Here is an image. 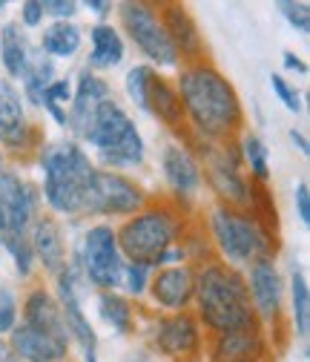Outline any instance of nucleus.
<instances>
[{
    "instance_id": "nucleus-1",
    "label": "nucleus",
    "mask_w": 310,
    "mask_h": 362,
    "mask_svg": "<svg viewBox=\"0 0 310 362\" xmlns=\"http://www.w3.org/2000/svg\"><path fill=\"white\" fill-rule=\"evenodd\" d=\"M175 93L181 98L187 129L201 144H230L244 132V107L236 86L210 61L181 66Z\"/></svg>"
},
{
    "instance_id": "nucleus-2",
    "label": "nucleus",
    "mask_w": 310,
    "mask_h": 362,
    "mask_svg": "<svg viewBox=\"0 0 310 362\" xmlns=\"http://www.w3.org/2000/svg\"><path fill=\"white\" fill-rule=\"evenodd\" d=\"M196 320L210 337L233 334L244 328H258L256 310L250 302L247 279L239 267H230L221 259H210L201 267H196Z\"/></svg>"
},
{
    "instance_id": "nucleus-3",
    "label": "nucleus",
    "mask_w": 310,
    "mask_h": 362,
    "mask_svg": "<svg viewBox=\"0 0 310 362\" xmlns=\"http://www.w3.org/2000/svg\"><path fill=\"white\" fill-rule=\"evenodd\" d=\"M184 210L169 202H150L115 230L124 262L161 267L164 256L184 242Z\"/></svg>"
},
{
    "instance_id": "nucleus-4",
    "label": "nucleus",
    "mask_w": 310,
    "mask_h": 362,
    "mask_svg": "<svg viewBox=\"0 0 310 362\" xmlns=\"http://www.w3.org/2000/svg\"><path fill=\"white\" fill-rule=\"evenodd\" d=\"M40 170H43V199L52 213L78 216L86 181H90L95 164L90 161L75 141H58L40 147Z\"/></svg>"
},
{
    "instance_id": "nucleus-5",
    "label": "nucleus",
    "mask_w": 310,
    "mask_h": 362,
    "mask_svg": "<svg viewBox=\"0 0 310 362\" xmlns=\"http://www.w3.org/2000/svg\"><path fill=\"white\" fill-rule=\"evenodd\" d=\"M210 236L221 262L230 267L253 264L261 256L276 259L279 253V236L264 230L247 210H233L218 204L210 216Z\"/></svg>"
},
{
    "instance_id": "nucleus-6",
    "label": "nucleus",
    "mask_w": 310,
    "mask_h": 362,
    "mask_svg": "<svg viewBox=\"0 0 310 362\" xmlns=\"http://www.w3.org/2000/svg\"><path fill=\"white\" fill-rule=\"evenodd\" d=\"M83 141H90V147L98 153V158L115 173L121 167L144 164V153H147L144 139H141L136 121L129 118V112L115 101V95L101 104L90 132L83 135Z\"/></svg>"
},
{
    "instance_id": "nucleus-7",
    "label": "nucleus",
    "mask_w": 310,
    "mask_h": 362,
    "mask_svg": "<svg viewBox=\"0 0 310 362\" xmlns=\"http://www.w3.org/2000/svg\"><path fill=\"white\" fill-rule=\"evenodd\" d=\"M198 147V167L201 178L210 185L221 207H233V210H247L250 207V178L242 173V156L236 141L230 144H201Z\"/></svg>"
},
{
    "instance_id": "nucleus-8",
    "label": "nucleus",
    "mask_w": 310,
    "mask_h": 362,
    "mask_svg": "<svg viewBox=\"0 0 310 362\" xmlns=\"http://www.w3.org/2000/svg\"><path fill=\"white\" fill-rule=\"evenodd\" d=\"M150 204L147 190L136 178H129L115 170H93L90 181H86L81 213L90 216H136Z\"/></svg>"
},
{
    "instance_id": "nucleus-9",
    "label": "nucleus",
    "mask_w": 310,
    "mask_h": 362,
    "mask_svg": "<svg viewBox=\"0 0 310 362\" xmlns=\"http://www.w3.org/2000/svg\"><path fill=\"white\" fill-rule=\"evenodd\" d=\"M118 18H121V26L129 35V40L141 49V55H147L150 64H155V66H179L181 64L164 26H161L155 4L126 0V4L118 6Z\"/></svg>"
},
{
    "instance_id": "nucleus-10",
    "label": "nucleus",
    "mask_w": 310,
    "mask_h": 362,
    "mask_svg": "<svg viewBox=\"0 0 310 362\" xmlns=\"http://www.w3.org/2000/svg\"><path fill=\"white\" fill-rule=\"evenodd\" d=\"M81 274L83 279L95 285L98 291H118L121 288V270H124V256L118 250L115 228L112 224H93L81 239Z\"/></svg>"
},
{
    "instance_id": "nucleus-11",
    "label": "nucleus",
    "mask_w": 310,
    "mask_h": 362,
    "mask_svg": "<svg viewBox=\"0 0 310 362\" xmlns=\"http://www.w3.org/2000/svg\"><path fill=\"white\" fill-rule=\"evenodd\" d=\"M247 279V291H250V302L256 310V320L261 322V328H282L285 322V279L276 267L273 256H261L250 264V276Z\"/></svg>"
},
{
    "instance_id": "nucleus-12",
    "label": "nucleus",
    "mask_w": 310,
    "mask_h": 362,
    "mask_svg": "<svg viewBox=\"0 0 310 362\" xmlns=\"http://www.w3.org/2000/svg\"><path fill=\"white\" fill-rule=\"evenodd\" d=\"M153 342L158 348V354L184 362V359H196L204 348V328L198 325L193 310H179V313H164L155 320L153 328Z\"/></svg>"
},
{
    "instance_id": "nucleus-13",
    "label": "nucleus",
    "mask_w": 310,
    "mask_h": 362,
    "mask_svg": "<svg viewBox=\"0 0 310 362\" xmlns=\"http://www.w3.org/2000/svg\"><path fill=\"white\" fill-rule=\"evenodd\" d=\"M55 299L61 305L64 313V325L69 339L86 354V351H95L98 348V334L93 328V322L86 320L83 305H81V279H78V270L72 264H66L64 270L55 274Z\"/></svg>"
},
{
    "instance_id": "nucleus-14",
    "label": "nucleus",
    "mask_w": 310,
    "mask_h": 362,
    "mask_svg": "<svg viewBox=\"0 0 310 362\" xmlns=\"http://www.w3.org/2000/svg\"><path fill=\"white\" fill-rule=\"evenodd\" d=\"M37 218V190L20 173H0V224L4 233H29Z\"/></svg>"
},
{
    "instance_id": "nucleus-15",
    "label": "nucleus",
    "mask_w": 310,
    "mask_h": 362,
    "mask_svg": "<svg viewBox=\"0 0 310 362\" xmlns=\"http://www.w3.org/2000/svg\"><path fill=\"white\" fill-rule=\"evenodd\" d=\"M161 170H164L167 187H169V193L175 199L172 204L184 210L198 196V190L204 185L198 158L193 153V144H169V147H164V153H161Z\"/></svg>"
},
{
    "instance_id": "nucleus-16",
    "label": "nucleus",
    "mask_w": 310,
    "mask_h": 362,
    "mask_svg": "<svg viewBox=\"0 0 310 362\" xmlns=\"http://www.w3.org/2000/svg\"><path fill=\"white\" fill-rule=\"evenodd\" d=\"M37 141L40 135L26 118L20 93L12 81L0 78V144L9 153H29L37 150Z\"/></svg>"
},
{
    "instance_id": "nucleus-17",
    "label": "nucleus",
    "mask_w": 310,
    "mask_h": 362,
    "mask_svg": "<svg viewBox=\"0 0 310 362\" xmlns=\"http://www.w3.org/2000/svg\"><path fill=\"white\" fill-rule=\"evenodd\" d=\"M158 18H161V26L172 43L175 55H179V61H184V66L207 61V55H204L207 47H204L201 29L184 4H161Z\"/></svg>"
},
{
    "instance_id": "nucleus-18",
    "label": "nucleus",
    "mask_w": 310,
    "mask_h": 362,
    "mask_svg": "<svg viewBox=\"0 0 310 362\" xmlns=\"http://www.w3.org/2000/svg\"><path fill=\"white\" fill-rule=\"evenodd\" d=\"M150 299L167 313L190 310L196 293V264H167L155 267L147 288Z\"/></svg>"
},
{
    "instance_id": "nucleus-19",
    "label": "nucleus",
    "mask_w": 310,
    "mask_h": 362,
    "mask_svg": "<svg viewBox=\"0 0 310 362\" xmlns=\"http://www.w3.org/2000/svg\"><path fill=\"white\" fill-rule=\"evenodd\" d=\"M109 98H112L109 83L101 75L83 69L81 78H78V83H75V89H72V101H69V112H66V127L78 135V139H83V135L90 132V127H93L101 104L109 101Z\"/></svg>"
},
{
    "instance_id": "nucleus-20",
    "label": "nucleus",
    "mask_w": 310,
    "mask_h": 362,
    "mask_svg": "<svg viewBox=\"0 0 310 362\" xmlns=\"http://www.w3.org/2000/svg\"><path fill=\"white\" fill-rule=\"evenodd\" d=\"M268 359H270V339L261 325L221 334L213 337L210 342V362H268Z\"/></svg>"
},
{
    "instance_id": "nucleus-21",
    "label": "nucleus",
    "mask_w": 310,
    "mask_h": 362,
    "mask_svg": "<svg viewBox=\"0 0 310 362\" xmlns=\"http://www.w3.org/2000/svg\"><path fill=\"white\" fill-rule=\"evenodd\" d=\"M23 325L49 337V339H58L64 345H72L69 334H66V325H64V313H61V305L55 299V293H49L47 288H32L23 299Z\"/></svg>"
},
{
    "instance_id": "nucleus-22",
    "label": "nucleus",
    "mask_w": 310,
    "mask_h": 362,
    "mask_svg": "<svg viewBox=\"0 0 310 362\" xmlns=\"http://www.w3.org/2000/svg\"><path fill=\"white\" fill-rule=\"evenodd\" d=\"M147 112L153 118H158L169 132L181 135V139H190L187 129V118H184V107L181 98L175 93V83H169L164 75H153L150 89H147Z\"/></svg>"
},
{
    "instance_id": "nucleus-23",
    "label": "nucleus",
    "mask_w": 310,
    "mask_h": 362,
    "mask_svg": "<svg viewBox=\"0 0 310 362\" xmlns=\"http://www.w3.org/2000/svg\"><path fill=\"white\" fill-rule=\"evenodd\" d=\"M29 242H32L35 262H40L43 270H49L52 276L69 264V262H66V245H64L61 224H58L52 216H37V218L32 221Z\"/></svg>"
},
{
    "instance_id": "nucleus-24",
    "label": "nucleus",
    "mask_w": 310,
    "mask_h": 362,
    "mask_svg": "<svg viewBox=\"0 0 310 362\" xmlns=\"http://www.w3.org/2000/svg\"><path fill=\"white\" fill-rule=\"evenodd\" d=\"M6 345L9 351L20 359V362H66L69 356V345L58 342V339H49L32 328H26L23 322L15 325L9 334H6Z\"/></svg>"
},
{
    "instance_id": "nucleus-25",
    "label": "nucleus",
    "mask_w": 310,
    "mask_h": 362,
    "mask_svg": "<svg viewBox=\"0 0 310 362\" xmlns=\"http://www.w3.org/2000/svg\"><path fill=\"white\" fill-rule=\"evenodd\" d=\"M90 40H93V49H90V72L95 69H112L124 61L126 47H124V37L112 23H95L90 29Z\"/></svg>"
},
{
    "instance_id": "nucleus-26",
    "label": "nucleus",
    "mask_w": 310,
    "mask_h": 362,
    "mask_svg": "<svg viewBox=\"0 0 310 362\" xmlns=\"http://www.w3.org/2000/svg\"><path fill=\"white\" fill-rule=\"evenodd\" d=\"M29 55H32L29 37H26V32L18 21H12V23H6L4 29H0V64H4L9 78H18V81L23 78Z\"/></svg>"
},
{
    "instance_id": "nucleus-27",
    "label": "nucleus",
    "mask_w": 310,
    "mask_h": 362,
    "mask_svg": "<svg viewBox=\"0 0 310 362\" xmlns=\"http://www.w3.org/2000/svg\"><path fill=\"white\" fill-rule=\"evenodd\" d=\"M81 29L72 21H55L40 35V52L47 58H72L81 49Z\"/></svg>"
},
{
    "instance_id": "nucleus-28",
    "label": "nucleus",
    "mask_w": 310,
    "mask_h": 362,
    "mask_svg": "<svg viewBox=\"0 0 310 362\" xmlns=\"http://www.w3.org/2000/svg\"><path fill=\"white\" fill-rule=\"evenodd\" d=\"M98 313L115 334H132V328H136L132 299L118 291H98Z\"/></svg>"
},
{
    "instance_id": "nucleus-29",
    "label": "nucleus",
    "mask_w": 310,
    "mask_h": 362,
    "mask_svg": "<svg viewBox=\"0 0 310 362\" xmlns=\"http://www.w3.org/2000/svg\"><path fill=\"white\" fill-rule=\"evenodd\" d=\"M239 156H242V167L250 170V181L256 185H268L270 181V153H268V144H264L256 132H242L239 135Z\"/></svg>"
},
{
    "instance_id": "nucleus-30",
    "label": "nucleus",
    "mask_w": 310,
    "mask_h": 362,
    "mask_svg": "<svg viewBox=\"0 0 310 362\" xmlns=\"http://www.w3.org/2000/svg\"><path fill=\"white\" fill-rule=\"evenodd\" d=\"M20 81H23V95H26V101H32L35 107H40L47 86L55 81V64H52V58H47L40 49H32L29 64H26V72H23Z\"/></svg>"
},
{
    "instance_id": "nucleus-31",
    "label": "nucleus",
    "mask_w": 310,
    "mask_h": 362,
    "mask_svg": "<svg viewBox=\"0 0 310 362\" xmlns=\"http://www.w3.org/2000/svg\"><path fill=\"white\" fill-rule=\"evenodd\" d=\"M290 322L296 337L307 339L310 331V285L299 264L290 267Z\"/></svg>"
},
{
    "instance_id": "nucleus-32",
    "label": "nucleus",
    "mask_w": 310,
    "mask_h": 362,
    "mask_svg": "<svg viewBox=\"0 0 310 362\" xmlns=\"http://www.w3.org/2000/svg\"><path fill=\"white\" fill-rule=\"evenodd\" d=\"M4 250L15 262V274L20 279H29L35 270V253H32L29 233H4Z\"/></svg>"
},
{
    "instance_id": "nucleus-33",
    "label": "nucleus",
    "mask_w": 310,
    "mask_h": 362,
    "mask_svg": "<svg viewBox=\"0 0 310 362\" xmlns=\"http://www.w3.org/2000/svg\"><path fill=\"white\" fill-rule=\"evenodd\" d=\"M153 75H155V69H153L150 64H136V66L126 72V78H124V86H126L129 101L136 104L138 110H144V112H147V89H150Z\"/></svg>"
},
{
    "instance_id": "nucleus-34",
    "label": "nucleus",
    "mask_w": 310,
    "mask_h": 362,
    "mask_svg": "<svg viewBox=\"0 0 310 362\" xmlns=\"http://www.w3.org/2000/svg\"><path fill=\"white\" fill-rule=\"evenodd\" d=\"M150 276H153V267L147 264H138V262H124V270H121V288L126 291V296H136L141 299L150 288Z\"/></svg>"
},
{
    "instance_id": "nucleus-35",
    "label": "nucleus",
    "mask_w": 310,
    "mask_h": 362,
    "mask_svg": "<svg viewBox=\"0 0 310 362\" xmlns=\"http://www.w3.org/2000/svg\"><path fill=\"white\" fill-rule=\"evenodd\" d=\"M279 12H282V18L299 32V35H307L310 32V6L304 4V0H282L279 4Z\"/></svg>"
},
{
    "instance_id": "nucleus-36",
    "label": "nucleus",
    "mask_w": 310,
    "mask_h": 362,
    "mask_svg": "<svg viewBox=\"0 0 310 362\" xmlns=\"http://www.w3.org/2000/svg\"><path fill=\"white\" fill-rule=\"evenodd\" d=\"M270 89H273V95L290 110V112H302V95H299V89L285 78V75H270Z\"/></svg>"
},
{
    "instance_id": "nucleus-37",
    "label": "nucleus",
    "mask_w": 310,
    "mask_h": 362,
    "mask_svg": "<svg viewBox=\"0 0 310 362\" xmlns=\"http://www.w3.org/2000/svg\"><path fill=\"white\" fill-rule=\"evenodd\" d=\"M15 325H18V299L6 285H0V337L9 334Z\"/></svg>"
},
{
    "instance_id": "nucleus-38",
    "label": "nucleus",
    "mask_w": 310,
    "mask_h": 362,
    "mask_svg": "<svg viewBox=\"0 0 310 362\" xmlns=\"http://www.w3.org/2000/svg\"><path fill=\"white\" fill-rule=\"evenodd\" d=\"M40 4H43V15L55 21H72V15L78 12L75 0H40Z\"/></svg>"
},
{
    "instance_id": "nucleus-39",
    "label": "nucleus",
    "mask_w": 310,
    "mask_h": 362,
    "mask_svg": "<svg viewBox=\"0 0 310 362\" xmlns=\"http://www.w3.org/2000/svg\"><path fill=\"white\" fill-rule=\"evenodd\" d=\"M43 4L40 0H23V6H20V21H23V26H29V29H35V26H40L43 23Z\"/></svg>"
},
{
    "instance_id": "nucleus-40",
    "label": "nucleus",
    "mask_w": 310,
    "mask_h": 362,
    "mask_svg": "<svg viewBox=\"0 0 310 362\" xmlns=\"http://www.w3.org/2000/svg\"><path fill=\"white\" fill-rule=\"evenodd\" d=\"M296 216L302 224H310V185L307 181H299V187H296Z\"/></svg>"
},
{
    "instance_id": "nucleus-41",
    "label": "nucleus",
    "mask_w": 310,
    "mask_h": 362,
    "mask_svg": "<svg viewBox=\"0 0 310 362\" xmlns=\"http://www.w3.org/2000/svg\"><path fill=\"white\" fill-rule=\"evenodd\" d=\"M282 64H285V69H290V72H299V75H307V64L296 55V52H285L282 55Z\"/></svg>"
},
{
    "instance_id": "nucleus-42",
    "label": "nucleus",
    "mask_w": 310,
    "mask_h": 362,
    "mask_svg": "<svg viewBox=\"0 0 310 362\" xmlns=\"http://www.w3.org/2000/svg\"><path fill=\"white\" fill-rule=\"evenodd\" d=\"M290 141H293V147L307 158L310 156V141H307V135L302 132V129H290Z\"/></svg>"
},
{
    "instance_id": "nucleus-43",
    "label": "nucleus",
    "mask_w": 310,
    "mask_h": 362,
    "mask_svg": "<svg viewBox=\"0 0 310 362\" xmlns=\"http://www.w3.org/2000/svg\"><path fill=\"white\" fill-rule=\"evenodd\" d=\"M86 9H90V12H95V15H109L112 12V4H109V0H86V4H83Z\"/></svg>"
},
{
    "instance_id": "nucleus-44",
    "label": "nucleus",
    "mask_w": 310,
    "mask_h": 362,
    "mask_svg": "<svg viewBox=\"0 0 310 362\" xmlns=\"http://www.w3.org/2000/svg\"><path fill=\"white\" fill-rule=\"evenodd\" d=\"M83 362H98V351H86L83 354Z\"/></svg>"
},
{
    "instance_id": "nucleus-45",
    "label": "nucleus",
    "mask_w": 310,
    "mask_h": 362,
    "mask_svg": "<svg viewBox=\"0 0 310 362\" xmlns=\"http://www.w3.org/2000/svg\"><path fill=\"white\" fill-rule=\"evenodd\" d=\"M0 362H20V359H18V356H15L12 351H6L4 356H0Z\"/></svg>"
},
{
    "instance_id": "nucleus-46",
    "label": "nucleus",
    "mask_w": 310,
    "mask_h": 362,
    "mask_svg": "<svg viewBox=\"0 0 310 362\" xmlns=\"http://www.w3.org/2000/svg\"><path fill=\"white\" fill-rule=\"evenodd\" d=\"M6 170V156H4V147H0V173Z\"/></svg>"
},
{
    "instance_id": "nucleus-47",
    "label": "nucleus",
    "mask_w": 310,
    "mask_h": 362,
    "mask_svg": "<svg viewBox=\"0 0 310 362\" xmlns=\"http://www.w3.org/2000/svg\"><path fill=\"white\" fill-rule=\"evenodd\" d=\"M6 351H9V345H6V342H4V337H0V356H4V354H6Z\"/></svg>"
},
{
    "instance_id": "nucleus-48",
    "label": "nucleus",
    "mask_w": 310,
    "mask_h": 362,
    "mask_svg": "<svg viewBox=\"0 0 310 362\" xmlns=\"http://www.w3.org/2000/svg\"><path fill=\"white\" fill-rule=\"evenodd\" d=\"M0 250H4V224H0Z\"/></svg>"
},
{
    "instance_id": "nucleus-49",
    "label": "nucleus",
    "mask_w": 310,
    "mask_h": 362,
    "mask_svg": "<svg viewBox=\"0 0 310 362\" xmlns=\"http://www.w3.org/2000/svg\"><path fill=\"white\" fill-rule=\"evenodd\" d=\"M6 9V0H0V12H4Z\"/></svg>"
},
{
    "instance_id": "nucleus-50",
    "label": "nucleus",
    "mask_w": 310,
    "mask_h": 362,
    "mask_svg": "<svg viewBox=\"0 0 310 362\" xmlns=\"http://www.w3.org/2000/svg\"><path fill=\"white\" fill-rule=\"evenodd\" d=\"M184 362H201V356H196V359H184Z\"/></svg>"
}]
</instances>
